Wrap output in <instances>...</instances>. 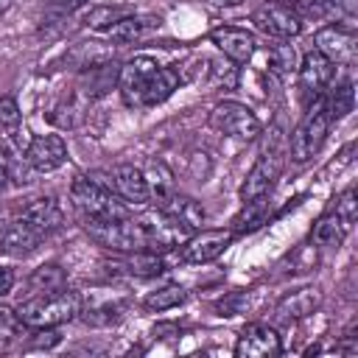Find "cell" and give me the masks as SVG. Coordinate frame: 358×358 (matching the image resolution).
Here are the masks:
<instances>
[{
  "mask_svg": "<svg viewBox=\"0 0 358 358\" xmlns=\"http://www.w3.org/2000/svg\"><path fill=\"white\" fill-rule=\"evenodd\" d=\"M176 87H179L176 70L157 64V59H151L145 53L120 64L117 90H120V98L126 106H134V109L157 106V103L168 101Z\"/></svg>",
  "mask_w": 358,
  "mask_h": 358,
  "instance_id": "6da1fadb",
  "label": "cell"
},
{
  "mask_svg": "<svg viewBox=\"0 0 358 358\" xmlns=\"http://www.w3.org/2000/svg\"><path fill=\"white\" fill-rule=\"evenodd\" d=\"M17 319L25 327H56L81 313V294L70 288L48 291L17 305Z\"/></svg>",
  "mask_w": 358,
  "mask_h": 358,
  "instance_id": "7a4b0ae2",
  "label": "cell"
},
{
  "mask_svg": "<svg viewBox=\"0 0 358 358\" xmlns=\"http://www.w3.org/2000/svg\"><path fill=\"white\" fill-rule=\"evenodd\" d=\"M70 199L84 218H101V221L129 218L126 201L117 193H112V187H106L92 176H78L70 185Z\"/></svg>",
  "mask_w": 358,
  "mask_h": 358,
  "instance_id": "3957f363",
  "label": "cell"
},
{
  "mask_svg": "<svg viewBox=\"0 0 358 358\" xmlns=\"http://www.w3.org/2000/svg\"><path fill=\"white\" fill-rule=\"evenodd\" d=\"M84 232L103 249L112 252H137V249H148V238L145 229L140 224V218H112V221H101V218H84Z\"/></svg>",
  "mask_w": 358,
  "mask_h": 358,
  "instance_id": "277c9868",
  "label": "cell"
},
{
  "mask_svg": "<svg viewBox=\"0 0 358 358\" xmlns=\"http://www.w3.org/2000/svg\"><path fill=\"white\" fill-rule=\"evenodd\" d=\"M282 165H285V145H282L280 129H274V131H271V143L263 145L257 162L252 165V171L246 173L243 185H241V199L249 201V199H255V196H266V193L274 187V182L280 179Z\"/></svg>",
  "mask_w": 358,
  "mask_h": 358,
  "instance_id": "5b68a950",
  "label": "cell"
},
{
  "mask_svg": "<svg viewBox=\"0 0 358 358\" xmlns=\"http://www.w3.org/2000/svg\"><path fill=\"white\" fill-rule=\"evenodd\" d=\"M330 123H333V120H330V115H327L324 95H316V98H313V106L305 112V117L299 120V126H296L294 134H291L288 151H291L294 162H305V159H310V157L322 148Z\"/></svg>",
  "mask_w": 358,
  "mask_h": 358,
  "instance_id": "8992f818",
  "label": "cell"
},
{
  "mask_svg": "<svg viewBox=\"0 0 358 358\" xmlns=\"http://www.w3.org/2000/svg\"><path fill=\"white\" fill-rule=\"evenodd\" d=\"M210 126L227 137L235 140H255L260 134V120L246 103L238 101H221L210 112Z\"/></svg>",
  "mask_w": 358,
  "mask_h": 358,
  "instance_id": "52a82bcc",
  "label": "cell"
},
{
  "mask_svg": "<svg viewBox=\"0 0 358 358\" xmlns=\"http://www.w3.org/2000/svg\"><path fill=\"white\" fill-rule=\"evenodd\" d=\"M282 352V341L271 324L252 322L241 330L235 341V355L238 358H274Z\"/></svg>",
  "mask_w": 358,
  "mask_h": 358,
  "instance_id": "ba28073f",
  "label": "cell"
},
{
  "mask_svg": "<svg viewBox=\"0 0 358 358\" xmlns=\"http://www.w3.org/2000/svg\"><path fill=\"white\" fill-rule=\"evenodd\" d=\"M313 42H316L313 50H319L333 64H350L355 59V50H358V36L350 28H344V25H324V28H319Z\"/></svg>",
  "mask_w": 358,
  "mask_h": 358,
  "instance_id": "9c48e42d",
  "label": "cell"
},
{
  "mask_svg": "<svg viewBox=\"0 0 358 358\" xmlns=\"http://www.w3.org/2000/svg\"><path fill=\"white\" fill-rule=\"evenodd\" d=\"M252 20L266 36H274V39H291L302 31V20L285 3H266L255 11Z\"/></svg>",
  "mask_w": 358,
  "mask_h": 358,
  "instance_id": "30bf717a",
  "label": "cell"
},
{
  "mask_svg": "<svg viewBox=\"0 0 358 358\" xmlns=\"http://www.w3.org/2000/svg\"><path fill=\"white\" fill-rule=\"evenodd\" d=\"M232 241H235V232H232V229H204V232H193V235L182 243V260H185V263H210V260H215Z\"/></svg>",
  "mask_w": 358,
  "mask_h": 358,
  "instance_id": "8fae6325",
  "label": "cell"
},
{
  "mask_svg": "<svg viewBox=\"0 0 358 358\" xmlns=\"http://www.w3.org/2000/svg\"><path fill=\"white\" fill-rule=\"evenodd\" d=\"M25 159L34 171H56L64 159H67V143L59 137V134H39V137H31L28 148H25Z\"/></svg>",
  "mask_w": 358,
  "mask_h": 358,
  "instance_id": "7c38bea8",
  "label": "cell"
},
{
  "mask_svg": "<svg viewBox=\"0 0 358 358\" xmlns=\"http://www.w3.org/2000/svg\"><path fill=\"white\" fill-rule=\"evenodd\" d=\"M210 42L227 56L232 59L235 64H243L252 59L255 53V36L246 31V28H235V25H221V28H213L210 31Z\"/></svg>",
  "mask_w": 358,
  "mask_h": 358,
  "instance_id": "4fadbf2b",
  "label": "cell"
},
{
  "mask_svg": "<svg viewBox=\"0 0 358 358\" xmlns=\"http://www.w3.org/2000/svg\"><path fill=\"white\" fill-rule=\"evenodd\" d=\"M42 241H45V235H42L36 227H31L25 218L11 221L8 227L0 229V252H3V255H11V257H25V255H31Z\"/></svg>",
  "mask_w": 358,
  "mask_h": 358,
  "instance_id": "5bb4252c",
  "label": "cell"
},
{
  "mask_svg": "<svg viewBox=\"0 0 358 358\" xmlns=\"http://www.w3.org/2000/svg\"><path fill=\"white\" fill-rule=\"evenodd\" d=\"M109 187L126 201V204H145L148 201V185H145V176L140 168L134 165H117L112 168L109 173Z\"/></svg>",
  "mask_w": 358,
  "mask_h": 358,
  "instance_id": "9a60e30c",
  "label": "cell"
},
{
  "mask_svg": "<svg viewBox=\"0 0 358 358\" xmlns=\"http://www.w3.org/2000/svg\"><path fill=\"white\" fill-rule=\"evenodd\" d=\"M296 73H299V87H302V92L310 98H316V95H322V90L330 84V78H333V62H327L319 50H310V53H305V59L299 62V67H296Z\"/></svg>",
  "mask_w": 358,
  "mask_h": 358,
  "instance_id": "2e32d148",
  "label": "cell"
},
{
  "mask_svg": "<svg viewBox=\"0 0 358 358\" xmlns=\"http://www.w3.org/2000/svg\"><path fill=\"white\" fill-rule=\"evenodd\" d=\"M117 76H120V64H115L112 59L109 62H101V64H92V67L81 70L78 95H84L87 101H92V98L109 92L117 84Z\"/></svg>",
  "mask_w": 358,
  "mask_h": 358,
  "instance_id": "e0dca14e",
  "label": "cell"
},
{
  "mask_svg": "<svg viewBox=\"0 0 358 358\" xmlns=\"http://www.w3.org/2000/svg\"><path fill=\"white\" fill-rule=\"evenodd\" d=\"M322 305V291L308 285V288H296L291 294H285L280 302H277V319L282 322H291V319H302L308 313H313L316 308Z\"/></svg>",
  "mask_w": 358,
  "mask_h": 358,
  "instance_id": "ac0fdd59",
  "label": "cell"
},
{
  "mask_svg": "<svg viewBox=\"0 0 358 358\" xmlns=\"http://www.w3.org/2000/svg\"><path fill=\"white\" fill-rule=\"evenodd\" d=\"M22 218L31 227H36L42 235H50V232H56L64 224V213H62V207L53 199H36V201H31L22 210Z\"/></svg>",
  "mask_w": 358,
  "mask_h": 358,
  "instance_id": "d6986e66",
  "label": "cell"
},
{
  "mask_svg": "<svg viewBox=\"0 0 358 358\" xmlns=\"http://www.w3.org/2000/svg\"><path fill=\"white\" fill-rule=\"evenodd\" d=\"M143 176H145V185H148V199H154L157 207H162V204L176 193L173 173L168 171V165H165L162 159H148Z\"/></svg>",
  "mask_w": 358,
  "mask_h": 358,
  "instance_id": "ffe728a7",
  "label": "cell"
},
{
  "mask_svg": "<svg viewBox=\"0 0 358 358\" xmlns=\"http://www.w3.org/2000/svg\"><path fill=\"white\" fill-rule=\"evenodd\" d=\"M246 207L235 215V221H232V232L235 235H243V232H252V229H257V227H263L266 224V218H268V193L266 196H255V199H249V201H243Z\"/></svg>",
  "mask_w": 358,
  "mask_h": 358,
  "instance_id": "44dd1931",
  "label": "cell"
},
{
  "mask_svg": "<svg viewBox=\"0 0 358 358\" xmlns=\"http://www.w3.org/2000/svg\"><path fill=\"white\" fill-rule=\"evenodd\" d=\"M159 25V20H154V17H134V14H129L126 20H120V22H115L106 34H109V39L112 42H134V39H143L148 31H154Z\"/></svg>",
  "mask_w": 358,
  "mask_h": 358,
  "instance_id": "7402d4cb",
  "label": "cell"
},
{
  "mask_svg": "<svg viewBox=\"0 0 358 358\" xmlns=\"http://www.w3.org/2000/svg\"><path fill=\"white\" fill-rule=\"evenodd\" d=\"M201 81H207L215 90H235L238 87V67L232 59L221 56V59H207L204 64V76Z\"/></svg>",
  "mask_w": 358,
  "mask_h": 358,
  "instance_id": "603a6c76",
  "label": "cell"
},
{
  "mask_svg": "<svg viewBox=\"0 0 358 358\" xmlns=\"http://www.w3.org/2000/svg\"><path fill=\"white\" fill-rule=\"evenodd\" d=\"M347 224L336 215V213H324L316 224H313V229H310V238H313V243H319V246H341L344 243V235H347Z\"/></svg>",
  "mask_w": 358,
  "mask_h": 358,
  "instance_id": "cb8c5ba5",
  "label": "cell"
},
{
  "mask_svg": "<svg viewBox=\"0 0 358 358\" xmlns=\"http://www.w3.org/2000/svg\"><path fill=\"white\" fill-rule=\"evenodd\" d=\"M129 274L134 277H157L165 271V260L151 252V249H137V252H126V260L120 263Z\"/></svg>",
  "mask_w": 358,
  "mask_h": 358,
  "instance_id": "d4e9b609",
  "label": "cell"
},
{
  "mask_svg": "<svg viewBox=\"0 0 358 358\" xmlns=\"http://www.w3.org/2000/svg\"><path fill=\"white\" fill-rule=\"evenodd\" d=\"M162 210H168V213H173L179 221H185L187 227H201L204 224V207L199 204V201H193V199H187V196H179V193H173L165 204H162Z\"/></svg>",
  "mask_w": 358,
  "mask_h": 358,
  "instance_id": "484cf974",
  "label": "cell"
},
{
  "mask_svg": "<svg viewBox=\"0 0 358 358\" xmlns=\"http://www.w3.org/2000/svg\"><path fill=\"white\" fill-rule=\"evenodd\" d=\"M129 14H134V8H131L129 3H126V6H95V8L87 11L84 22H87L90 28H95V31H109L115 22L126 20Z\"/></svg>",
  "mask_w": 358,
  "mask_h": 358,
  "instance_id": "4316f807",
  "label": "cell"
},
{
  "mask_svg": "<svg viewBox=\"0 0 358 358\" xmlns=\"http://www.w3.org/2000/svg\"><path fill=\"white\" fill-rule=\"evenodd\" d=\"M268 64H271V73H277V76H294L296 73V67H299V56H296V48L294 45H274L271 50H268Z\"/></svg>",
  "mask_w": 358,
  "mask_h": 358,
  "instance_id": "83f0119b",
  "label": "cell"
},
{
  "mask_svg": "<svg viewBox=\"0 0 358 358\" xmlns=\"http://www.w3.org/2000/svg\"><path fill=\"white\" fill-rule=\"evenodd\" d=\"M352 103H355V90H352L350 81L341 84V87H336V90L324 98V106H327L330 120H341L344 115H350V112H352Z\"/></svg>",
  "mask_w": 358,
  "mask_h": 358,
  "instance_id": "f1b7e54d",
  "label": "cell"
},
{
  "mask_svg": "<svg viewBox=\"0 0 358 358\" xmlns=\"http://www.w3.org/2000/svg\"><path fill=\"white\" fill-rule=\"evenodd\" d=\"M185 299H187V291H185L182 285H165V288H159V291L148 294L143 305H145L148 310H168V308L182 305Z\"/></svg>",
  "mask_w": 358,
  "mask_h": 358,
  "instance_id": "f546056e",
  "label": "cell"
},
{
  "mask_svg": "<svg viewBox=\"0 0 358 358\" xmlns=\"http://www.w3.org/2000/svg\"><path fill=\"white\" fill-rule=\"evenodd\" d=\"M28 285L34 288V291H42V294H48V291H59V288H64V271L59 268V266H39L34 274H31V280H28Z\"/></svg>",
  "mask_w": 358,
  "mask_h": 358,
  "instance_id": "4dcf8cb0",
  "label": "cell"
},
{
  "mask_svg": "<svg viewBox=\"0 0 358 358\" xmlns=\"http://www.w3.org/2000/svg\"><path fill=\"white\" fill-rule=\"evenodd\" d=\"M0 129H6L8 134H20L22 131V112H20L17 101L8 98V95L0 98Z\"/></svg>",
  "mask_w": 358,
  "mask_h": 358,
  "instance_id": "1f68e13d",
  "label": "cell"
},
{
  "mask_svg": "<svg viewBox=\"0 0 358 358\" xmlns=\"http://www.w3.org/2000/svg\"><path fill=\"white\" fill-rule=\"evenodd\" d=\"M294 14L299 17V20H322V17H327V14H333L330 11V3L327 0H294Z\"/></svg>",
  "mask_w": 358,
  "mask_h": 358,
  "instance_id": "d6a6232c",
  "label": "cell"
},
{
  "mask_svg": "<svg viewBox=\"0 0 358 358\" xmlns=\"http://www.w3.org/2000/svg\"><path fill=\"white\" fill-rule=\"evenodd\" d=\"M347 227L355 221V215H358V201H355V187H347L338 199H336V210H333Z\"/></svg>",
  "mask_w": 358,
  "mask_h": 358,
  "instance_id": "836d02e7",
  "label": "cell"
},
{
  "mask_svg": "<svg viewBox=\"0 0 358 358\" xmlns=\"http://www.w3.org/2000/svg\"><path fill=\"white\" fill-rule=\"evenodd\" d=\"M243 305H246V294H243V291H235V294H229L227 299H221L215 308L221 310V316H235V313L243 310Z\"/></svg>",
  "mask_w": 358,
  "mask_h": 358,
  "instance_id": "e575fe53",
  "label": "cell"
},
{
  "mask_svg": "<svg viewBox=\"0 0 358 358\" xmlns=\"http://www.w3.org/2000/svg\"><path fill=\"white\" fill-rule=\"evenodd\" d=\"M84 3H87V0H45V8H48L50 14H73V11H78Z\"/></svg>",
  "mask_w": 358,
  "mask_h": 358,
  "instance_id": "d590c367",
  "label": "cell"
},
{
  "mask_svg": "<svg viewBox=\"0 0 358 358\" xmlns=\"http://www.w3.org/2000/svg\"><path fill=\"white\" fill-rule=\"evenodd\" d=\"M327 3H330V11H336L347 20H352L358 14V0H327Z\"/></svg>",
  "mask_w": 358,
  "mask_h": 358,
  "instance_id": "8d00e7d4",
  "label": "cell"
},
{
  "mask_svg": "<svg viewBox=\"0 0 358 358\" xmlns=\"http://www.w3.org/2000/svg\"><path fill=\"white\" fill-rule=\"evenodd\" d=\"M11 285H14V271H11L8 266H0V296L8 294Z\"/></svg>",
  "mask_w": 358,
  "mask_h": 358,
  "instance_id": "74e56055",
  "label": "cell"
},
{
  "mask_svg": "<svg viewBox=\"0 0 358 358\" xmlns=\"http://www.w3.org/2000/svg\"><path fill=\"white\" fill-rule=\"evenodd\" d=\"M201 3L215 6V8H227V6H238V3H243V0H201Z\"/></svg>",
  "mask_w": 358,
  "mask_h": 358,
  "instance_id": "f35d334b",
  "label": "cell"
},
{
  "mask_svg": "<svg viewBox=\"0 0 358 358\" xmlns=\"http://www.w3.org/2000/svg\"><path fill=\"white\" fill-rule=\"evenodd\" d=\"M6 179H8V171H6V157L0 154V187L6 185Z\"/></svg>",
  "mask_w": 358,
  "mask_h": 358,
  "instance_id": "ab89813d",
  "label": "cell"
},
{
  "mask_svg": "<svg viewBox=\"0 0 358 358\" xmlns=\"http://www.w3.org/2000/svg\"><path fill=\"white\" fill-rule=\"evenodd\" d=\"M8 6H11V0H0V14H6V11H8Z\"/></svg>",
  "mask_w": 358,
  "mask_h": 358,
  "instance_id": "60d3db41",
  "label": "cell"
}]
</instances>
